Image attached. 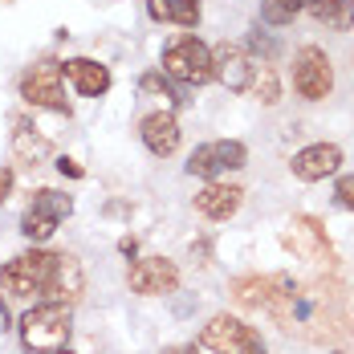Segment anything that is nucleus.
I'll return each instance as SVG.
<instances>
[{"label": "nucleus", "instance_id": "f257e3e1", "mask_svg": "<svg viewBox=\"0 0 354 354\" xmlns=\"http://www.w3.org/2000/svg\"><path fill=\"white\" fill-rule=\"evenodd\" d=\"M0 289L8 297H49V301L73 306L86 289V277L73 252L29 248V252H17L8 265H0Z\"/></svg>", "mask_w": 354, "mask_h": 354}, {"label": "nucleus", "instance_id": "f03ea898", "mask_svg": "<svg viewBox=\"0 0 354 354\" xmlns=\"http://www.w3.org/2000/svg\"><path fill=\"white\" fill-rule=\"evenodd\" d=\"M73 310L66 301H41L21 318V346L29 354H57L70 351Z\"/></svg>", "mask_w": 354, "mask_h": 354}, {"label": "nucleus", "instance_id": "7ed1b4c3", "mask_svg": "<svg viewBox=\"0 0 354 354\" xmlns=\"http://www.w3.org/2000/svg\"><path fill=\"white\" fill-rule=\"evenodd\" d=\"M159 70L171 82H179V86H208L212 82V49L196 33H187L163 49V66Z\"/></svg>", "mask_w": 354, "mask_h": 354}, {"label": "nucleus", "instance_id": "20e7f679", "mask_svg": "<svg viewBox=\"0 0 354 354\" xmlns=\"http://www.w3.org/2000/svg\"><path fill=\"white\" fill-rule=\"evenodd\" d=\"M66 216H73V196L57 192V187H41V192H33L29 208L21 212V236L33 245H45Z\"/></svg>", "mask_w": 354, "mask_h": 354}, {"label": "nucleus", "instance_id": "39448f33", "mask_svg": "<svg viewBox=\"0 0 354 354\" xmlns=\"http://www.w3.org/2000/svg\"><path fill=\"white\" fill-rule=\"evenodd\" d=\"M62 73L66 66L45 57L21 73V98L37 110H53V114H70V98H66V86H62Z\"/></svg>", "mask_w": 354, "mask_h": 354}, {"label": "nucleus", "instance_id": "423d86ee", "mask_svg": "<svg viewBox=\"0 0 354 354\" xmlns=\"http://www.w3.org/2000/svg\"><path fill=\"white\" fill-rule=\"evenodd\" d=\"M200 346L212 354H269L261 334L252 326H245L241 318H232V314H216L200 334Z\"/></svg>", "mask_w": 354, "mask_h": 354}, {"label": "nucleus", "instance_id": "0eeeda50", "mask_svg": "<svg viewBox=\"0 0 354 354\" xmlns=\"http://www.w3.org/2000/svg\"><path fill=\"white\" fill-rule=\"evenodd\" d=\"M245 163H248V147L241 139H212V142H200L187 155V176L220 179L228 171H241Z\"/></svg>", "mask_w": 354, "mask_h": 354}, {"label": "nucleus", "instance_id": "6e6552de", "mask_svg": "<svg viewBox=\"0 0 354 354\" xmlns=\"http://www.w3.org/2000/svg\"><path fill=\"white\" fill-rule=\"evenodd\" d=\"M293 90H297L306 102L330 98V90H334V66H330L326 49L301 45V49L293 53Z\"/></svg>", "mask_w": 354, "mask_h": 354}, {"label": "nucleus", "instance_id": "1a4fd4ad", "mask_svg": "<svg viewBox=\"0 0 354 354\" xmlns=\"http://www.w3.org/2000/svg\"><path fill=\"white\" fill-rule=\"evenodd\" d=\"M232 293H236L241 306L265 310V314H273L277 322H285L293 314V293H289V285L281 277H236L232 281Z\"/></svg>", "mask_w": 354, "mask_h": 354}, {"label": "nucleus", "instance_id": "9d476101", "mask_svg": "<svg viewBox=\"0 0 354 354\" xmlns=\"http://www.w3.org/2000/svg\"><path fill=\"white\" fill-rule=\"evenodd\" d=\"M252 70H257V57L248 53L245 45H216L212 49V77L232 90V94H248V82H252Z\"/></svg>", "mask_w": 354, "mask_h": 354}, {"label": "nucleus", "instance_id": "9b49d317", "mask_svg": "<svg viewBox=\"0 0 354 354\" xmlns=\"http://www.w3.org/2000/svg\"><path fill=\"white\" fill-rule=\"evenodd\" d=\"M285 248H293L301 261H314V265H330L334 261V248L326 241V228L310 216H293L289 228H285Z\"/></svg>", "mask_w": 354, "mask_h": 354}, {"label": "nucleus", "instance_id": "f8f14e48", "mask_svg": "<svg viewBox=\"0 0 354 354\" xmlns=\"http://www.w3.org/2000/svg\"><path fill=\"white\" fill-rule=\"evenodd\" d=\"M338 167H342V147L338 142H310V147L293 151V159H289V171L297 179H306V183L338 176Z\"/></svg>", "mask_w": 354, "mask_h": 354}, {"label": "nucleus", "instance_id": "ddd939ff", "mask_svg": "<svg viewBox=\"0 0 354 354\" xmlns=\"http://www.w3.org/2000/svg\"><path fill=\"white\" fill-rule=\"evenodd\" d=\"M176 285H179V269H176V261H167V257H142L131 269V289L142 293V297L176 293Z\"/></svg>", "mask_w": 354, "mask_h": 354}, {"label": "nucleus", "instance_id": "4468645a", "mask_svg": "<svg viewBox=\"0 0 354 354\" xmlns=\"http://www.w3.org/2000/svg\"><path fill=\"white\" fill-rule=\"evenodd\" d=\"M139 135H142V147L155 155V159H167V155H176L179 151V139H183V131H179V118L171 110H155V114H147L139 122Z\"/></svg>", "mask_w": 354, "mask_h": 354}, {"label": "nucleus", "instance_id": "2eb2a0df", "mask_svg": "<svg viewBox=\"0 0 354 354\" xmlns=\"http://www.w3.org/2000/svg\"><path fill=\"white\" fill-rule=\"evenodd\" d=\"M245 204V187L236 183H220V179H208V187L196 196V212L208 216V220H232Z\"/></svg>", "mask_w": 354, "mask_h": 354}, {"label": "nucleus", "instance_id": "dca6fc26", "mask_svg": "<svg viewBox=\"0 0 354 354\" xmlns=\"http://www.w3.org/2000/svg\"><path fill=\"white\" fill-rule=\"evenodd\" d=\"M66 77L73 82V90L86 94V98H102L110 90V70L102 62H94V57H70L66 62Z\"/></svg>", "mask_w": 354, "mask_h": 354}, {"label": "nucleus", "instance_id": "f3484780", "mask_svg": "<svg viewBox=\"0 0 354 354\" xmlns=\"http://www.w3.org/2000/svg\"><path fill=\"white\" fill-rule=\"evenodd\" d=\"M12 155H17L21 163L37 167V163H45V159L53 155V147H49L45 135H37V127H29L25 118H17V122H12Z\"/></svg>", "mask_w": 354, "mask_h": 354}, {"label": "nucleus", "instance_id": "a211bd4d", "mask_svg": "<svg viewBox=\"0 0 354 354\" xmlns=\"http://www.w3.org/2000/svg\"><path fill=\"white\" fill-rule=\"evenodd\" d=\"M147 12L159 25H179V29L200 25V0H147Z\"/></svg>", "mask_w": 354, "mask_h": 354}, {"label": "nucleus", "instance_id": "6ab92c4d", "mask_svg": "<svg viewBox=\"0 0 354 354\" xmlns=\"http://www.w3.org/2000/svg\"><path fill=\"white\" fill-rule=\"evenodd\" d=\"M306 8H310V17L318 25H326V29H338V33L354 29V0H310Z\"/></svg>", "mask_w": 354, "mask_h": 354}, {"label": "nucleus", "instance_id": "aec40b11", "mask_svg": "<svg viewBox=\"0 0 354 354\" xmlns=\"http://www.w3.org/2000/svg\"><path fill=\"white\" fill-rule=\"evenodd\" d=\"M248 94H252L257 102H265V106H277V102H281V82H277V70H273L269 62H257L252 82H248Z\"/></svg>", "mask_w": 354, "mask_h": 354}, {"label": "nucleus", "instance_id": "412c9836", "mask_svg": "<svg viewBox=\"0 0 354 354\" xmlns=\"http://www.w3.org/2000/svg\"><path fill=\"white\" fill-rule=\"evenodd\" d=\"M139 90L147 94V98H163V102H171V106H183V98H179L176 82H171L163 70H147V73L139 77Z\"/></svg>", "mask_w": 354, "mask_h": 354}, {"label": "nucleus", "instance_id": "4be33fe9", "mask_svg": "<svg viewBox=\"0 0 354 354\" xmlns=\"http://www.w3.org/2000/svg\"><path fill=\"white\" fill-rule=\"evenodd\" d=\"M306 4H310V0H261V21L273 25V29L293 25V17L306 12Z\"/></svg>", "mask_w": 354, "mask_h": 354}, {"label": "nucleus", "instance_id": "5701e85b", "mask_svg": "<svg viewBox=\"0 0 354 354\" xmlns=\"http://www.w3.org/2000/svg\"><path fill=\"white\" fill-rule=\"evenodd\" d=\"M245 49L252 53V57H257V62H261V57L269 62V57L277 53V41H273L269 33H261V21H257V25L248 29V37H245Z\"/></svg>", "mask_w": 354, "mask_h": 354}, {"label": "nucleus", "instance_id": "b1692460", "mask_svg": "<svg viewBox=\"0 0 354 354\" xmlns=\"http://www.w3.org/2000/svg\"><path fill=\"white\" fill-rule=\"evenodd\" d=\"M334 200H338L346 212H354V176H338V183H334Z\"/></svg>", "mask_w": 354, "mask_h": 354}, {"label": "nucleus", "instance_id": "393cba45", "mask_svg": "<svg viewBox=\"0 0 354 354\" xmlns=\"http://www.w3.org/2000/svg\"><path fill=\"white\" fill-rule=\"evenodd\" d=\"M57 171H62V176H70V179H82V176H86V171H82L73 159H57Z\"/></svg>", "mask_w": 354, "mask_h": 354}, {"label": "nucleus", "instance_id": "a878e982", "mask_svg": "<svg viewBox=\"0 0 354 354\" xmlns=\"http://www.w3.org/2000/svg\"><path fill=\"white\" fill-rule=\"evenodd\" d=\"M8 192H12V167H0V204L8 200Z\"/></svg>", "mask_w": 354, "mask_h": 354}, {"label": "nucleus", "instance_id": "bb28decb", "mask_svg": "<svg viewBox=\"0 0 354 354\" xmlns=\"http://www.w3.org/2000/svg\"><path fill=\"white\" fill-rule=\"evenodd\" d=\"M159 354H200V342H183V346H163Z\"/></svg>", "mask_w": 354, "mask_h": 354}, {"label": "nucleus", "instance_id": "cd10ccee", "mask_svg": "<svg viewBox=\"0 0 354 354\" xmlns=\"http://www.w3.org/2000/svg\"><path fill=\"white\" fill-rule=\"evenodd\" d=\"M118 248H122V257H135V252H139V241H135V236H122Z\"/></svg>", "mask_w": 354, "mask_h": 354}, {"label": "nucleus", "instance_id": "c85d7f7f", "mask_svg": "<svg viewBox=\"0 0 354 354\" xmlns=\"http://www.w3.org/2000/svg\"><path fill=\"white\" fill-rule=\"evenodd\" d=\"M57 354H70V351H57Z\"/></svg>", "mask_w": 354, "mask_h": 354}]
</instances>
